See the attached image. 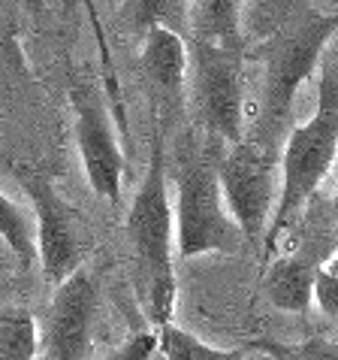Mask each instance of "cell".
<instances>
[{
  "instance_id": "52a82bcc",
  "label": "cell",
  "mask_w": 338,
  "mask_h": 360,
  "mask_svg": "<svg viewBox=\"0 0 338 360\" xmlns=\"http://www.w3.org/2000/svg\"><path fill=\"white\" fill-rule=\"evenodd\" d=\"M275 158L263 155L260 148L238 139L227 146L224 155H217V182L224 191V203L230 209L233 221L245 233L248 248L260 252L266 224H269L275 197H278V169Z\"/></svg>"
},
{
  "instance_id": "9a60e30c",
  "label": "cell",
  "mask_w": 338,
  "mask_h": 360,
  "mask_svg": "<svg viewBox=\"0 0 338 360\" xmlns=\"http://www.w3.org/2000/svg\"><path fill=\"white\" fill-rule=\"evenodd\" d=\"M0 239L15 255V261L25 269L36 264V227L34 215L25 206H18L13 197L0 191Z\"/></svg>"
},
{
  "instance_id": "44dd1931",
  "label": "cell",
  "mask_w": 338,
  "mask_h": 360,
  "mask_svg": "<svg viewBox=\"0 0 338 360\" xmlns=\"http://www.w3.org/2000/svg\"><path fill=\"white\" fill-rule=\"evenodd\" d=\"M248 348H251V345H248ZM238 360H263V354H260V352H254V348H251V352H248L245 357H238Z\"/></svg>"
},
{
  "instance_id": "ffe728a7",
  "label": "cell",
  "mask_w": 338,
  "mask_h": 360,
  "mask_svg": "<svg viewBox=\"0 0 338 360\" xmlns=\"http://www.w3.org/2000/svg\"><path fill=\"white\" fill-rule=\"evenodd\" d=\"M330 212H332V221L338 224V188H335V194H332V200H330Z\"/></svg>"
},
{
  "instance_id": "4fadbf2b",
  "label": "cell",
  "mask_w": 338,
  "mask_h": 360,
  "mask_svg": "<svg viewBox=\"0 0 338 360\" xmlns=\"http://www.w3.org/2000/svg\"><path fill=\"white\" fill-rule=\"evenodd\" d=\"M157 352L163 360H238L245 357L251 348H217L203 342L200 336H194L191 330L178 327L175 321H166L157 327Z\"/></svg>"
},
{
  "instance_id": "7c38bea8",
  "label": "cell",
  "mask_w": 338,
  "mask_h": 360,
  "mask_svg": "<svg viewBox=\"0 0 338 360\" xmlns=\"http://www.w3.org/2000/svg\"><path fill=\"white\" fill-rule=\"evenodd\" d=\"M187 37L242 49V0H187Z\"/></svg>"
},
{
  "instance_id": "8fae6325",
  "label": "cell",
  "mask_w": 338,
  "mask_h": 360,
  "mask_svg": "<svg viewBox=\"0 0 338 360\" xmlns=\"http://www.w3.org/2000/svg\"><path fill=\"white\" fill-rule=\"evenodd\" d=\"M290 236H296V245L287 248V255H281L269 266H263V291L275 309L290 315H305L314 303V273L326 255L314 248V239L302 224Z\"/></svg>"
},
{
  "instance_id": "5b68a950",
  "label": "cell",
  "mask_w": 338,
  "mask_h": 360,
  "mask_svg": "<svg viewBox=\"0 0 338 360\" xmlns=\"http://www.w3.org/2000/svg\"><path fill=\"white\" fill-rule=\"evenodd\" d=\"M245 49L187 37V88L203 131L224 146L245 134Z\"/></svg>"
},
{
  "instance_id": "9c48e42d",
  "label": "cell",
  "mask_w": 338,
  "mask_h": 360,
  "mask_svg": "<svg viewBox=\"0 0 338 360\" xmlns=\"http://www.w3.org/2000/svg\"><path fill=\"white\" fill-rule=\"evenodd\" d=\"M97 303H100V291L85 266H79L73 276L55 285L52 303L39 324L36 360H85L88 345H91Z\"/></svg>"
},
{
  "instance_id": "2e32d148",
  "label": "cell",
  "mask_w": 338,
  "mask_h": 360,
  "mask_svg": "<svg viewBox=\"0 0 338 360\" xmlns=\"http://www.w3.org/2000/svg\"><path fill=\"white\" fill-rule=\"evenodd\" d=\"M254 352H260L269 360H338V345L330 339L311 336L302 342H278V339H251L248 342Z\"/></svg>"
},
{
  "instance_id": "3957f363",
  "label": "cell",
  "mask_w": 338,
  "mask_h": 360,
  "mask_svg": "<svg viewBox=\"0 0 338 360\" xmlns=\"http://www.w3.org/2000/svg\"><path fill=\"white\" fill-rule=\"evenodd\" d=\"M127 243L133 255V282L139 303L145 309V318L154 330L173 321L175 315V218L169 203L166 185V152L161 127L154 124L151 134V158L142 176V185L133 194V203L127 209Z\"/></svg>"
},
{
  "instance_id": "e0dca14e",
  "label": "cell",
  "mask_w": 338,
  "mask_h": 360,
  "mask_svg": "<svg viewBox=\"0 0 338 360\" xmlns=\"http://www.w3.org/2000/svg\"><path fill=\"white\" fill-rule=\"evenodd\" d=\"M133 22L142 34L161 25L187 37V0H133Z\"/></svg>"
},
{
  "instance_id": "277c9868",
  "label": "cell",
  "mask_w": 338,
  "mask_h": 360,
  "mask_svg": "<svg viewBox=\"0 0 338 360\" xmlns=\"http://www.w3.org/2000/svg\"><path fill=\"white\" fill-rule=\"evenodd\" d=\"M175 248L191 261L200 255L245 252V233L233 221L217 182V158L208 152L184 155L175 167Z\"/></svg>"
},
{
  "instance_id": "d6986e66",
  "label": "cell",
  "mask_w": 338,
  "mask_h": 360,
  "mask_svg": "<svg viewBox=\"0 0 338 360\" xmlns=\"http://www.w3.org/2000/svg\"><path fill=\"white\" fill-rule=\"evenodd\" d=\"M154 354H157V330L148 327L133 333L109 360H151Z\"/></svg>"
},
{
  "instance_id": "6da1fadb",
  "label": "cell",
  "mask_w": 338,
  "mask_h": 360,
  "mask_svg": "<svg viewBox=\"0 0 338 360\" xmlns=\"http://www.w3.org/2000/svg\"><path fill=\"white\" fill-rule=\"evenodd\" d=\"M332 34H338V13L305 9V13L293 15L287 25L278 27L260 46L263 88L254 118L245 122V143L281 161L284 139L293 127L296 94H299L305 79L314 73Z\"/></svg>"
},
{
  "instance_id": "ac0fdd59",
  "label": "cell",
  "mask_w": 338,
  "mask_h": 360,
  "mask_svg": "<svg viewBox=\"0 0 338 360\" xmlns=\"http://www.w3.org/2000/svg\"><path fill=\"white\" fill-rule=\"evenodd\" d=\"M311 300L326 318H338V248L332 255H326L317 266Z\"/></svg>"
},
{
  "instance_id": "30bf717a",
  "label": "cell",
  "mask_w": 338,
  "mask_h": 360,
  "mask_svg": "<svg viewBox=\"0 0 338 360\" xmlns=\"http://www.w3.org/2000/svg\"><path fill=\"white\" fill-rule=\"evenodd\" d=\"M142 73L151 88L157 118H178L187 94V37L169 27H148L142 39Z\"/></svg>"
},
{
  "instance_id": "7a4b0ae2",
  "label": "cell",
  "mask_w": 338,
  "mask_h": 360,
  "mask_svg": "<svg viewBox=\"0 0 338 360\" xmlns=\"http://www.w3.org/2000/svg\"><path fill=\"white\" fill-rule=\"evenodd\" d=\"M338 158V76L332 64L320 67V85H317V109L305 124H293L281 148V179H278V197L266 224L260 243V264L266 266L275 257L281 239L299 224L305 206L317 197L323 179Z\"/></svg>"
},
{
  "instance_id": "5bb4252c",
  "label": "cell",
  "mask_w": 338,
  "mask_h": 360,
  "mask_svg": "<svg viewBox=\"0 0 338 360\" xmlns=\"http://www.w3.org/2000/svg\"><path fill=\"white\" fill-rule=\"evenodd\" d=\"M39 321L25 306H0V360H36Z\"/></svg>"
},
{
  "instance_id": "8992f818",
  "label": "cell",
  "mask_w": 338,
  "mask_h": 360,
  "mask_svg": "<svg viewBox=\"0 0 338 360\" xmlns=\"http://www.w3.org/2000/svg\"><path fill=\"white\" fill-rule=\"evenodd\" d=\"M18 182L31 197L36 227V261L48 288L61 285L91 255V230L79 209L64 200L55 182L39 169H18Z\"/></svg>"
},
{
  "instance_id": "ba28073f",
  "label": "cell",
  "mask_w": 338,
  "mask_h": 360,
  "mask_svg": "<svg viewBox=\"0 0 338 360\" xmlns=\"http://www.w3.org/2000/svg\"><path fill=\"white\" fill-rule=\"evenodd\" d=\"M69 106H73L76 146L82 155L88 185L109 206H118L124 182V152L118 146L112 115L106 109L100 88L91 82H76L69 88Z\"/></svg>"
}]
</instances>
